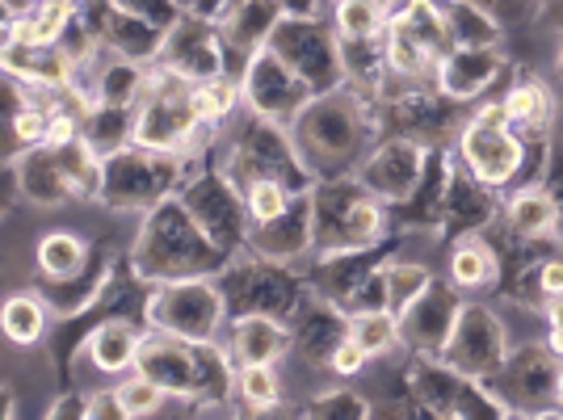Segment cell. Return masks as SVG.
I'll return each instance as SVG.
<instances>
[{
  "instance_id": "cell-51",
  "label": "cell",
  "mask_w": 563,
  "mask_h": 420,
  "mask_svg": "<svg viewBox=\"0 0 563 420\" xmlns=\"http://www.w3.org/2000/svg\"><path fill=\"white\" fill-rule=\"evenodd\" d=\"M383 4H387V9H396V4H399V0H383Z\"/></svg>"
},
{
  "instance_id": "cell-13",
  "label": "cell",
  "mask_w": 563,
  "mask_h": 420,
  "mask_svg": "<svg viewBox=\"0 0 563 420\" xmlns=\"http://www.w3.org/2000/svg\"><path fill=\"white\" fill-rule=\"evenodd\" d=\"M433 152H438V147L412 140V135L383 131V135L371 143V152L362 156V164L353 168V177L371 189L378 202H387L391 210H399L404 202H412L417 189L424 186Z\"/></svg>"
},
{
  "instance_id": "cell-26",
  "label": "cell",
  "mask_w": 563,
  "mask_h": 420,
  "mask_svg": "<svg viewBox=\"0 0 563 420\" xmlns=\"http://www.w3.org/2000/svg\"><path fill=\"white\" fill-rule=\"evenodd\" d=\"M249 253L265 261H282V265H307L316 257V235H311V202L295 198V207L282 210L269 223H253L249 228Z\"/></svg>"
},
{
  "instance_id": "cell-3",
  "label": "cell",
  "mask_w": 563,
  "mask_h": 420,
  "mask_svg": "<svg viewBox=\"0 0 563 420\" xmlns=\"http://www.w3.org/2000/svg\"><path fill=\"white\" fill-rule=\"evenodd\" d=\"M547 147L551 143H530L526 135H517L514 126L505 122V114L496 110L493 97H484L479 106L463 110V122H459V131L450 140V156L475 186L505 194V189L539 177Z\"/></svg>"
},
{
  "instance_id": "cell-41",
  "label": "cell",
  "mask_w": 563,
  "mask_h": 420,
  "mask_svg": "<svg viewBox=\"0 0 563 420\" xmlns=\"http://www.w3.org/2000/svg\"><path fill=\"white\" fill-rule=\"evenodd\" d=\"M114 4L126 9V13H135V18H143V22H152L156 30H168V25L186 13L177 0H114Z\"/></svg>"
},
{
  "instance_id": "cell-52",
  "label": "cell",
  "mask_w": 563,
  "mask_h": 420,
  "mask_svg": "<svg viewBox=\"0 0 563 420\" xmlns=\"http://www.w3.org/2000/svg\"><path fill=\"white\" fill-rule=\"evenodd\" d=\"M0 71H4V47H0Z\"/></svg>"
},
{
  "instance_id": "cell-27",
  "label": "cell",
  "mask_w": 563,
  "mask_h": 420,
  "mask_svg": "<svg viewBox=\"0 0 563 420\" xmlns=\"http://www.w3.org/2000/svg\"><path fill=\"white\" fill-rule=\"evenodd\" d=\"M93 232L85 228H68V223H55V228H43L30 244V269H34V281H68L76 274L89 269V261L97 257Z\"/></svg>"
},
{
  "instance_id": "cell-21",
  "label": "cell",
  "mask_w": 563,
  "mask_h": 420,
  "mask_svg": "<svg viewBox=\"0 0 563 420\" xmlns=\"http://www.w3.org/2000/svg\"><path fill=\"white\" fill-rule=\"evenodd\" d=\"M459 303H463V295L438 278L417 303L404 307L399 311L404 357H442L450 345V332H454V320H459Z\"/></svg>"
},
{
  "instance_id": "cell-11",
  "label": "cell",
  "mask_w": 563,
  "mask_h": 420,
  "mask_svg": "<svg viewBox=\"0 0 563 420\" xmlns=\"http://www.w3.org/2000/svg\"><path fill=\"white\" fill-rule=\"evenodd\" d=\"M514 341H517L514 320L505 316V307L493 303V295L463 299L442 362L454 366L463 378L488 383V378L505 366V357H509V350H514Z\"/></svg>"
},
{
  "instance_id": "cell-7",
  "label": "cell",
  "mask_w": 563,
  "mask_h": 420,
  "mask_svg": "<svg viewBox=\"0 0 563 420\" xmlns=\"http://www.w3.org/2000/svg\"><path fill=\"white\" fill-rule=\"evenodd\" d=\"M214 164L240 189L249 186V181H261V177H274V181H286V186L295 189L316 186V177L307 173V164L299 161V152L290 143V131L282 122L257 118L249 114V110L219 135V143H214Z\"/></svg>"
},
{
  "instance_id": "cell-34",
  "label": "cell",
  "mask_w": 563,
  "mask_h": 420,
  "mask_svg": "<svg viewBox=\"0 0 563 420\" xmlns=\"http://www.w3.org/2000/svg\"><path fill=\"white\" fill-rule=\"evenodd\" d=\"M161 34L165 30H156L152 22H143L135 13H126V9H110V18H106V30H101V47L114 51V55H126V59H143V64H152L156 59V47H161Z\"/></svg>"
},
{
  "instance_id": "cell-20",
  "label": "cell",
  "mask_w": 563,
  "mask_h": 420,
  "mask_svg": "<svg viewBox=\"0 0 563 420\" xmlns=\"http://www.w3.org/2000/svg\"><path fill=\"white\" fill-rule=\"evenodd\" d=\"M442 281L454 286L463 299L496 295L505 286V253L493 232H459L446 235V257H442Z\"/></svg>"
},
{
  "instance_id": "cell-8",
  "label": "cell",
  "mask_w": 563,
  "mask_h": 420,
  "mask_svg": "<svg viewBox=\"0 0 563 420\" xmlns=\"http://www.w3.org/2000/svg\"><path fill=\"white\" fill-rule=\"evenodd\" d=\"M140 316L152 332L181 341H219L232 320V307L219 278H177L147 286L140 295Z\"/></svg>"
},
{
  "instance_id": "cell-46",
  "label": "cell",
  "mask_w": 563,
  "mask_h": 420,
  "mask_svg": "<svg viewBox=\"0 0 563 420\" xmlns=\"http://www.w3.org/2000/svg\"><path fill=\"white\" fill-rule=\"evenodd\" d=\"M542 22H551V30L563 38V0H542Z\"/></svg>"
},
{
  "instance_id": "cell-24",
  "label": "cell",
  "mask_w": 563,
  "mask_h": 420,
  "mask_svg": "<svg viewBox=\"0 0 563 420\" xmlns=\"http://www.w3.org/2000/svg\"><path fill=\"white\" fill-rule=\"evenodd\" d=\"M290 13V0H228L223 13L214 18L223 43H228V55H232L235 71L244 68L249 55H257L261 47H269L278 22Z\"/></svg>"
},
{
  "instance_id": "cell-40",
  "label": "cell",
  "mask_w": 563,
  "mask_h": 420,
  "mask_svg": "<svg viewBox=\"0 0 563 420\" xmlns=\"http://www.w3.org/2000/svg\"><path fill=\"white\" fill-rule=\"evenodd\" d=\"M47 420H89V387L71 383L64 391H51V399L43 404Z\"/></svg>"
},
{
  "instance_id": "cell-49",
  "label": "cell",
  "mask_w": 563,
  "mask_h": 420,
  "mask_svg": "<svg viewBox=\"0 0 563 420\" xmlns=\"http://www.w3.org/2000/svg\"><path fill=\"white\" fill-rule=\"evenodd\" d=\"M30 4H43V0H18V13H25Z\"/></svg>"
},
{
  "instance_id": "cell-1",
  "label": "cell",
  "mask_w": 563,
  "mask_h": 420,
  "mask_svg": "<svg viewBox=\"0 0 563 420\" xmlns=\"http://www.w3.org/2000/svg\"><path fill=\"white\" fill-rule=\"evenodd\" d=\"M290 143L307 164V173L320 177H345L353 173L371 143L383 135L378 122V101L353 85L316 93L299 114L290 118Z\"/></svg>"
},
{
  "instance_id": "cell-50",
  "label": "cell",
  "mask_w": 563,
  "mask_h": 420,
  "mask_svg": "<svg viewBox=\"0 0 563 420\" xmlns=\"http://www.w3.org/2000/svg\"><path fill=\"white\" fill-rule=\"evenodd\" d=\"M324 4H329V0H316V13H324Z\"/></svg>"
},
{
  "instance_id": "cell-33",
  "label": "cell",
  "mask_w": 563,
  "mask_h": 420,
  "mask_svg": "<svg viewBox=\"0 0 563 420\" xmlns=\"http://www.w3.org/2000/svg\"><path fill=\"white\" fill-rule=\"evenodd\" d=\"M80 140L93 147L97 156H114L126 143H135V110H118V106H101L89 101L80 114Z\"/></svg>"
},
{
  "instance_id": "cell-39",
  "label": "cell",
  "mask_w": 563,
  "mask_h": 420,
  "mask_svg": "<svg viewBox=\"0 0 563 420\" xmlns=\"http://www.w3.org/2000/svg\"><path fill=\"white\" fill-rule=\"evenodd\" d=\"M371 366H375V362H371V353L362 350L350 332H345V336L332 345L329 366H324V378H336V383H366Z\"/></svg>"
},
{
  "instance_id": "cell-22",
  "label": "cell",
  "mask_w": 563,
  "mask_h": 420,
  "mask_svg": "<svg viewBox=\"0 0 563 420\" xmlns=\"http://www.w3.org/2000/svg\"><path fill=\"white\" fill-rule=\"evenodd\" d=\"M13 177H18V198L22 210L34 214H59V210H80L76 181H71L68 164L59 156V147H30L22 156H13Z\"/></svg>"
},
{
  "instance_id": "cell-16",
  "label": "cell",
  "mask_w": 563,
  "mask_h": 420,
  "mask_svg": "<svg viewBox=\"0 0 563 420\" xmlns=\"http://www.w3.org/2000/svg\"><path fill=\"white\" fill-rule=\"evenodd\" d=\"M143 341H147V324H143L140 311L114 307L101 320H93L89 332L76 341L71 362H85L97 383H114V378L135 371Z\"/></svg>"
},
{
  "instance_id": "cell-31",
  "label": "cell",
  "mask_w": 563,
  "mask_h": 420,
  "mask_svg": "<svg viewBox=\"0 0 563 420\" xmlns=\"http://www.w3.org/2000/svg\"><path fill=\"white\" fill-rule=\"evenodd\" d=\"M324 18L341 43H375V38H387L391 9L383 0H329Z\"/></svg>"
},
{
  "instance_id": "cell-36",
  "label": "cell",
  "mask_w": 563,
  "mask_h": 420,
  "mask_svg": "<svg viewBox=\"0 0 563 420\" xmlns=\"http://www.w3.org/2000/svg\"><path fill=\"white\" fill-rule=\"evenodd\" d=\"M350 336L371 353V362H396V357H404V345H399V316L391 307L353 311Z\"/></svg>"
},
{
  "instance_id": "cell-18",
  "label": "cell",
  "mask_w": 563,
  "mask_h": 420,
  "mask_svg": "<svg viewBox=\"0 0 563 420\" xmlns=\"http://www.w3.org/2000/svg\"><path fill=\"white\" fill-rule=\"evenodd\" d=\"M509 51L505 47H450L438 68H433V89L450 97L454 106H479L488 93L500 89V80L509 76Z\"/></svg>"
},
{
  "instance_id": "cell-47",
  "label": "cell",
  "mask_w": 563,
  "mask_h": 420,
  "mask_svg": "<svg viewBox=\"0 0 563 420\" xmlns=\"http://www.w3.org/2000/svg\"><path fill=\"white\" fill-rule=\"evenodd\" d=\"M551 404H555V417H563V357L555 362V391H551Z\"/></svg>"
},
{
  "instance_id": "cell-10",
  "label": "cell",
  "mask_w": 563,
  "mask_h": 420,
  "mask_svg": "<svg viewBox=\"0 0 563 420\" xmlns=\"http://www.w3.org/2000/svg\"><path fill=\"white\" fill-rule=\"evenodd\" d=\"M269 51L303 80L311 97L345 85L341 38L329 25V18L316 13V9H290L274 30V38H269Z\"/></svg>"
},
{
  "instance_id": "cell-35",
  "label": "cell",
  "mask_w": 563,
  "mask_h": 420,
  "mask_svg": "<svg viewBox=\"0 0 563 420\" xmlns=\"http://www.w3.org/2000/svg\"><path fill=\"white\" fill-rule=\"evenodd\" d=\"M194 110H198V122H202L207 131H228L235 118L244 114L240 76H235V71H223V76H211V80H198V85H194Z\"/></svg>"
},
{
  "instance_id": "cell-30",
  "label": "cell",
  "mask_w": 563,
  "mask_h": 420,
  "mask_svg": "<svg viewBox=\"0 0 563 420\" xmlns=\"http://www.w3.org/2000/svg\"><path fill=\"white\" fill-rule=\"evenodd\" d=\"M438 9L446 18L454 47H505L509 43V30L496 22L493 9H484L475 0H438Z\"/></svg>"
},
{
  "instance_id": "cell-14",
  "label": "cell",
  "mask_w": 563,
  "mask_h": 420,
  "mask_svg": "<svg viewBox=\"0 0 563 420\" xmlns=\"http://www.w3.org/2000/svg\"><path fill=\"white\" fill-rule=\"evenodd\" d=\"M509 417H551L555 404H551V391H555V357L542 350L539 332L534 336H517L505 366L484 383Z\"/></svg>"
},
{
  "instance_id": "cell-9",
  "label": "cell",
  "mask_w": 563,
  "mask_h": 420,
  "mask_svg": "<svg viewBox=\"0 0 563 420\" xmlns=\"http://www.w3.org/2000/svg\"><path fill=\"white\" fill-rule=\"evenodd\" d=\"M232 316L240 311H257V316H282L290 320L299 303L307 299V274L303 265H282V261H265L257 253H235L223 261V269L214 274Z\"/></svg>"
},
{
  "instance_id": "cell-28",
  "label": "cell",
  "mask_w": 563,
  "mask_h": 420,
  "mask_svg": "<svg viewBox=\"0 0 563 420\" xmlns=\"http://www.w3.org/2000/svg\"><path fill=\"white\" fill-rule=\"evenodd\" d=\"M219 341L232 353L235 366H244V362H286L290 357V320L240 311L228 320Z\"/></svg>"
},
{
  "instance_id": "cell-15",
  "label": "cell",
  "mask_w": 563,
  "mask_h": 420,
  "mask_svg": "<svg viewBox=\"0 0 563 420\" xmlns=\"http://www.w3.org/2000/svg\"><path fill=\"white\" fill-rule=\"evenodd\" d=\"M152 64L173 71V76H181L189 85L223 76V71H235L219 25L211 18H202V13H181L177 22L168 25L165 34H161V47H156Z\"/></svg>"
},
{
  "instance_id": "cell-43",
  "label": "cell",
  "mask_w": 563,
  "mask_h": 420,
  "mask_svg": "<svg viewBox=\"0 0 563 420\" xmlns=\"http://www.w3.org/2000/svg\"><path fill=\"white\" fill-rule=\"evenodd\" d=\"M122 420V404H118L114 383H93L89 387V420Z\"/></svg>"
},
{
  "instance_id": "cell-32",
  "label": "cell",
  "mask_w": 563,
  "mask_h": 420,
  "mask_svg": "<svg viewBox=\"0 0 563 420\" xmlns=\"http://www.w3.org/2000/svg\"><path fill=\"white\" fill-rule=\"evenodd\" d=\"M383 274H387V307L396 316L408 303H417L424 290L442 278V269H433V261L417 257V253H387L383 257Z\"/></svg>"
},
{
  "instance_id": "cell-12",
  "label": "cell",
  "mask_w": 563,
  "mask_h": 420,
  "mask_svg": "<svg viewBox=\"0 0 563 420\" xmlns=\"http://www.w3.org/2000/svg\"><path fill=\"white\" fill-rule=\"evenodd\" d=\"M177 198L186 202L194 214V223L207 232L214 248H223L228 257L244 253L249 244V210H244V194L219 164H198L189 168V177L181 181Z\"/></svg>"
},
{
  "instance_id": "cell-19",
  "label": "cell",
  "mask_w": 563,
  "mask_h": 420,
  "mask_svg": "<svg viewBox=\"0 0 563 420\" xmlns=\"http://www.w3.org/2000/svg\"><path fill=\"white\" fill-rule=\"evenodd\" d=\"M496 110L505 114V122L517 135H526L530 143H551L560 131V93L551 89V80H542L534 71H514L500 80L496 89Z\"/></svg>"
},
{
  "instance_id": "cell-44",
  "label": "cell",
  "mask_w": 563,
  "mask_h": 420,
  "mask_svg": "<svg viewBox=\"0 0 563 420\" xmlns=\"http://www.w3.org/2000/svg\"><path fill=\"white\" fill-rule=\"evenodd\" d=\"M13 417H22V387L9 383V378H0V420H13Z\"/></svg>"
},
{
  "instance_id": "cell-25",
  "label": "cell",
  "mask_w": 563,
  "mask_h": 420,
  "mask_svg": "<svg viewBox=\"0 0 563 420\" xmlns=\"http://www.w3.org/2000/svg\"><path fill=\"white\" fill-rule=\"evenodd\" d=\"M55 311H51L43 286H9L0 295V341L9 350L34 353L55 336Z\"/></svg>"
},
{
  "instance_id": "cell-2",
  "label": "cell",
  "mask_w": 563,
  "mask_h": 420,
  "mask_svg": "<svg viewBox=\"0 0 563 420\" xmlns=\"http://www.w3.org/2000/svg\"><path fill=\"white\" fill-rule=\"evenodd\" d=\"M126 265L140 286H161L177 278H214L223 269L228 253L214 248L207 232L194 223L186 202L173 194L152 210H143L126 232Z\"/></svg>"
},
{
  "instance_id": "cell-23",
  "label": "cell",
  "mask_w": 563,
  "mask_h": 420,
  "mask_svg": "<svg viewBox=\"0 0 563 420\" xmlns=\"http://www.w3.org/2000/svg\"><path fill=\"white\" fill-rule=\"evenodd\" d=\"M496 223L514 235L517 244H560V202L539 177L500 194Z\"/></svg>"
},
{
  "instance_id": "cell-48",
  "label": "cell",
  "mask_w": 563,
  "mask_h": 420,
  "mask_svg": "<svg viewBox=\"0 0 563 420\" xmlns=\"http://www.w3.org/2000/svg\"><path fill=\"white\" fill-rule=\"evenodd\" d=\"M555 71L563 76V38H560V51H555Z\"/></svg>"
},
{
  "instance_id": "cell-29",
  "label": "cell",
  "mask_w": 563,
  "mask_h": 420,
  "mask_svg": "<svg viewBox=\"0 0 563 420\" xmlns=\"http://www.w3.org/2000/svg\"><path fill=\"white\" fill-rule=\"evenodd\" d=\"M290 374L282 362H244L232 374V408L249 417L265 412H290Z\"/></svg>"
},
{
  "instance_id": "cell-17",
  "label": "cell",
  "mask_w": 563,
  "mask_h": 420,
  "mask_svg": "<svg viewBox=\"0 0 563 420\" xmlns=\"http://www.w3.org/2000/svg\"><path fill=\"white\" fill-rule=\"evenodd\" d=\"M235 76H240L244 110L257 118H269V122H282V126H290V118L311 101V89L269 47L249 55L244 68L235 71Z\"/></svg>"
},
{
  "instance_id": "cell-5",
  "label": "cell",
  "mask_w": 563,
  "mask_h": 420,
  "mask_svg": "<svg viewBox=\"0 0 563 420\" xmlns=\"http://www.w3.org/2000/svg\"><path fill=\"white\" fill-rule=\"evenodd\" d=\"M223 131H207L194 110V85L152 64V80L135 106V143L152 152L186 156L194 168L214 164V143Z\"/></svg>"
},
{
  "instance_id": "cell-4",
  "label": "cell",
  "mask_w": 563,
  "mask_h": 420,
  "mask_svg": "<svg viewBox=\"0 0 563 420\" xmlns=\"http://www.w3.org/2000/svg\"><path fill=\"white\" fill-rule=\"evenodd\" d=\"M311 202V235L316 257L320 253H378L396 235V214L378 202L353 173L345 177H320L307 189Z\"/></svg>"
},
{
  "instance_id": "cell-42",
  "label": "cell",
  "mask_w": 563,
  "mask_h": 420,
  "mask_svg": "<svg viewBox=\"0 0 563 420\" xmlns=\"http://www.w3.org/2000/svg\"><path fill=\"white\" fill-rule=\"evenodd\" d=\"M22 210L18 198V177H13V161H0V232L13 223V214Z\"/></svg>"
},
{
  "instance_id": "cell-45",
  "label": "cell",
  "mask_w": 563,
  "mask_h": 420,
  "mask_svg": "<svg viewBox=\"0 0 563 420\" xmlns=\"http://www.w3.org/2000/svg\"><path fill=\"white\" fill-rule=\"evenodd\" d=\"M539 341H542V350L551 353L555 362L563 357V320H542L539 324Z\"/></svg>"
},
{
  "instance_id": "cell-6",
  "label": "cell",
  "mask_w": 563,
  "mask_h": 420,
  "mask_svg": "<svg viewBox=\"0 0 563 420\" xmlns=\"http://www.w3.org/2000/svg\"><path fill=\"white\" fill-rule=\"evenodd\" d=\"M194 164L186 156H173V152H152L140 143H126L122 152L101 161V194H97V207L110 219H140L143 210H152L156 202L173 198L181 181L189 177Z\"/></svg>"
},
{
  "instance_id": "cell-38",
  "label": "cell",
  "mask_w": 563,
  "mask_h": 420,
  "mask_svg": "<svg viewBox=\"0 0 563 420\" xmlns=\"http://www.w3.org/2000/svg\"><path fill=\"white\" fill-rule=\"evenodd\" d=\"M240 194H244L249 228H253V223H269V219H278L282 210L295 207V198H303L307 189H295V186H286V181H274V177H261V181H249Z\"/></svg>"
},
{
  "instance_id": "cell-37",
  "label": "cell",
  "mask_w": 563,
  "mask_h": 420,
  "mask_svg": "<svg viewBox=\"0 0 563 420\" xmlns=\"http://www.w3.org/2000/svg\"><path fill=\"white\" fill-rule=\"evenodd\" d=\"M114 387H118V404H122V420H147V417H165V412H181V408L168 399L165 387H156V383L140 371L114 378Z\"/></svg>"
}]
</instances>
